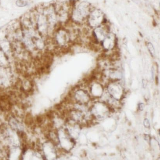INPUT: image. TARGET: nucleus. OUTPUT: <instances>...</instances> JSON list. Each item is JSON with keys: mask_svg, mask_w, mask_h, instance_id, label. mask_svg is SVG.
<instances>
[{"mask_svg": "<svg viewBox=\"0 0 160 160\" xmlns=\"http://www.w3.org/2000/svg\"><path fill=\"white\" fill-rule=\"evenodd\" d=\"M142 83H143V87L145 88L146 86V85H147V83L146 81L145 80H142Z\"/></svg>", "mask_w": 160, "mask_h": 160, "instance_id": "9d476101", "label": "nucleus"}, {"mask_svg": "<svg viewBox=\"0 0 160 160\" xmlns=\"http://www.w3.org/2000/svg\"><path fill=\"white\" fill-rule=\"evenodd\" d=\"M89 13V4L86 3L80 4L76 9L73 13L74 19L81 21L87 16Z\"/></svg>", "mask_w": 160, "mask_h": 160, "instance_id": "f257e3e1", "label": "nucleus"}, {"mask_svg": "<svg viewBox=\"0 0 160 160\" xmlns=\"http://www.w3.org/2000/svg\"><path fill=\"white\" fill-rule=\"evenodd\" d=\"M16 5L19 6H25L26 5V3L23 0H18L16 2Z\"/></svg>", "mask_w": 160, "mask_h": 160, "instance_id": "0eeeda50", "label": "nucleus"}, {"mask_svg": "<svg viewBox=\"0 0 160 160\" xmlns=\"http://www.w3.org/2000/svg\"><path fill=\"white\" fill-rule=\"evenodd\" d=\"M144 125L146 128H149L150 126V124H149V122L147 119H145L144 121Z\"/></svg>", "mask_w": 160, "mask_h": 160, "instance_id": "6e6552de", "label": "nucleus"}, {"mask_svg": "<svg viewBox=\"0 0 160 160\" xmlns=\"http://www.w3.org/2000/svg\"><path fill=\"white\" fill-rule=\"evenodd\" d=\"M147 47L151 56L152 57H154L155 55V51H154L153 45L152 43H151L150 42H148L147 44Z\"/></svg>", "mask_w": 160, "mask_h": 160, "instance_id": "423d86ee", "label": "nucleus"}, {"mask_svg": "<svg viewBox=\"0 0 160 160\" xmlns=\"http://www.w3.org/2000/svg\"><path fill=\"white\" fill-rule=\"evenodd\" d=\"M103 19L104 15L102 12L99 10H95L90 15L89 22L92 26L98 27L103 22Z\"/></svg>", "mask_w": 160, "mask_h": 160, "instance_id": "f03ea898", "label": "nucleus"}, {"mask_svg": "<svg viewBox=\"0 0 160 160\" xmlns=\"http://www.w3.org/2000/svg\"><path fill=\"white\" fill-rule=\"evenodd\" d=\"M94 33L97 39L100 41H103L106 36L105 30L100 27H97L94 31Z\"/></svg>", "mask_w": 160, "mask_h": 160, "instance_id": "39448f33", "label": "nucleus"}, {"mask_svg": "<svg viewBox=\"0 0 160 160\" xmlns=\"http://www.w3.org/2000/svg\"><path fill=\"white\" fill-rule=\"evenodd\" d=\"M56 40L58 44L64 45L69 41L68 35L66 31L63 30H60L58 31L56 35Z\"/></svg>", "mask_w": 160, "mask_h": 160, "instance_id": "20e7f679", "label": "nucleus"}, {"mask_svg": "<svg viewBox=\"0 0 160 160\" xmlns=\"http://www.w3.org/2000/svg\"><path fill=\"white\" fill-rule=\"evenodd\" d=\"M144 105L143 103H139L138 105V108L140 110H142L144 109Z\"/></svg>", "mask_w": 160, "mask_h": 160, "instance_id": "1a4fd4ad", "label": "nucleus"}, {"mask_svg": "<svg viewBox=\"0 0 160 160\" xmlns=\"http://www.w3.org/2000/svg\"><path fill=\"white\" fill-rule=\"evenodd\" d=\"M103 41L104 47L106 49H110L114 47L115 44V37L111 33L107 34Z\"/></svg>", "mask_w": 160, "mask_h": 160, "instance_id": "7ed1b4c3", "label": "nucleus"}]
</instances>
